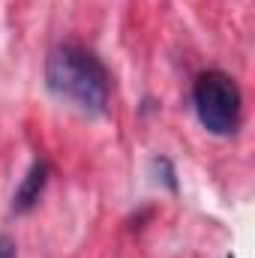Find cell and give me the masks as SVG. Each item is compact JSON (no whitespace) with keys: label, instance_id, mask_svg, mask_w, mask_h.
Instances as JSON below:
<instances>
[{"label":"cell","instance_id":"cell-2","mask_svg":"<svg viewBox=\"0 0 255 258\" xmlns=\"http://www.w3.org/2000/svg\"><path fill=\"white\" fill-rule=\"evenodd\" d=\"M192 102H195L198 123L213 135H231L240 123V111H243L240 87L231 75H225L219 69L201 72L195 78Z\"/></svg>","mask_w":255,"mask_h":258},{"label":"cell","instance_id":"cell-4","mask_svg":"<svg viewBox=\"0 0 255 258\" xmlns=\"http://www.w3.org/2000/svg\"><path fill=\"white\" fill-rule=\"evenodd\" d=\"M0 258H18V246H15V240L6 237V234H0Z\"/></svg>","mask_w":255,"mask_h":258},{"label":"cell","instance_id":"cell-1","mask_svg":"<svg viewBox=\"0 0 255 258\" xmlns=\"http://www.w3.org/2000/svg\"><path fill=\"white\" fill-rule=\"evenodd\" d=\"M45 84L57 99L72 102L78 111L90 117L108 108V96H111L108 69L93 51L81 45H57L48 54Z\"/></svg>","mask_w":255,"mask_h":258},{"label":"cell","instance_id":"cell-3","mask_svg":"<svg viewBox=\"0 0 255 258\" xmlns=\"http://www.w3.org/2000/svg\"><path fill=\"white\" fill-rule=\"evenodd\" d=\"M45 183H48V162H45V159H36V162L30 165V171L24 174L21 186H18L15 195H12V210H15V213L33 210L36 201H39L42 192H45Z\"/></svg>","mask_w":255,"mask_h":258}]
</instances>
